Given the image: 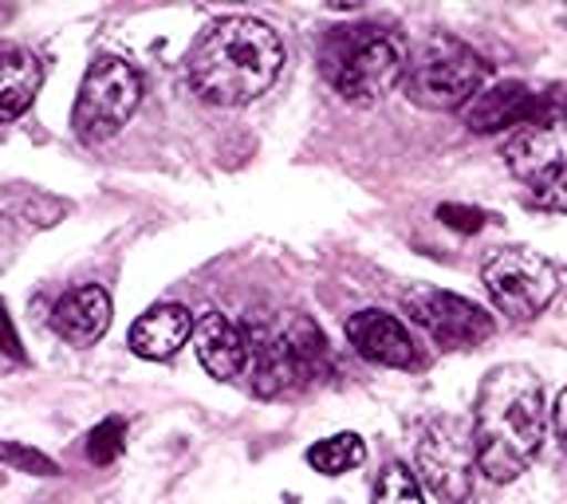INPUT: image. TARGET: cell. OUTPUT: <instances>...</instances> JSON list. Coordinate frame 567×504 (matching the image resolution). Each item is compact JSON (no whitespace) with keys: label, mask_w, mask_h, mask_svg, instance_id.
I'll return each instance as SVG.
<instances>
[{"label":"cell","mask_w":567,"mask_h":504,"mask_svg":"<svg viewBox=\"0 0 567 504\" xmlns=\"http://www.w3.org/2000/svg\"><path fill=\"white\" fill-rule=\"evenodd\" d=\"M544 430H548V410H544L540 374L520 363L493 367L473 407L481 473L496 485L516 481L540 453Z\"/></svg>","instance_id":"6da1fadb"},{"label":"cell","mask_w":567,"mask_h":504,"mask_svg":"<svg viewBox=\"0 0 567 504\" xmlns=\"http://www.w3.org/2000/svg\"><path fill=\"white\" fill-rule=\"evenodd\" d=\"M194 91L213 106H245L260 99L284 71L280 35L252 17L217 20L186 60Z\"/></svg>","instance_id":"7a4b0ae2"},{"label":"cell","mask_w":567,"mask_h":504,"mask_svg":"<svg viewBox=\"0 0 567 504\" xmlns=\"http://www.w3.org/2000/svg\"><path fill=\"white\" fill-rule=\"evenodd\" d=\"M248 379L260 399L292 394L328 374V339L303 311H272L245 323Z\"/></svg>","instance_id":"3957f363"},{"label":"cell","mask_w":567,"mask_h":504,"mask_svg":"<svg viewBox=\"0 0 567 504\" xmlns=\"http://www.w3.org/2000/svg\"><path fill=\"white\" fill-rule=\"evenodd\" d=\"M402 48L382 28H347L323 48V75L351 103H374L402 80Z\"/></svg>","instance_id":"277c9868"},{"label":"cell","mask_w":567,"mask_h":504,"mask_svg":"<svg viewBox=\"0 0 567 504\" xmlns=\"http://www.w3.org/2000/svg\"><path fill=\"white\" fill-rule=\"evenodd\" d=\"M485 60L457 40H434L406 63V95L425 111H465L485 88Z\"/></svg>","instance_id":"5b68a950"},{"label":"cell","mask_w":567,"mask_h":504,"mask_svg":"<svg viewBox=\"0 0 567 504\" xmlns=\"http://www.w3.org/2000/svg\"><path fill=\"white\" fill-rule=\"evenodd\" d=\"M505 162L540 209L567 213V115H544L508 138Z\"/></svg>","instance_id":"8992f818"},{"label":"cell","mask_w":567,"mask_h":504,"mask_svg":"<svg viewBox=\"0 0 567 504\" xmlns=\"http://www.w3.org/2000/svg\"><path fill=\"white\" fill-rule=\"evenodd\" d=\"M473 470H481V461L470 418L442 414L425 425L417 442V477L430 493L450 504H465L473 493Z\"/></svg>","instance_id":"52a82bcc"},{"label":"cell","mask_w":567,"mask_h":504,"mask_svg":"<svg viewBox=\"0 0 567 504\" xmlns=\"http://www.w3.org/2000/svg\"><path fill=\"white\" fill-rule=\"evenodd\" d=\"M142 99V75L126 60L103 55L87 68L83 75L80 99H75V115L71 126L83 142L111 138L126 126V119L138 111Z\"/></svg>","instance_id":"ba28073f"},{"label":"cell","mask_w":567,"mask_h":504,"mask_svg":"<svg viewBox=\"0 0 567 504\" xmlns=\"http://www.w3.org/2000/svg\"><path fill=\"white\" fill-rule=\"evenodd\" d=\"M481 280H485V292L493 296L496 311H505L516 323L540 316L559 288L556 268L540 253H528V248H501V253H493L485 260V268H481Z\"/></svg>","instance_id":"9c48e42d"},{"label":"cell","mask_w":567,"mask_h":504,"mask_svg":"<svg viewBox=\"0 0 567 504\" xmlns=\"http://www.w3.org/2000/svg\"><path fill=\"white\" fill-rule=\"evenodd\" d=\"M406 311L414 323H422L430 331L442 351H461V347H477L493 336V319L465 296L442 292V288H410L406 292Z\"/></svg>","instance_id":"30bf717a"},{"label":"cell","mask_w":567,"mask_h":504,"mask_svg":"<svg viewBox=\"0 0 567 504\" xmlns=\"http://www.w3.org/2000/svg\"><path fill=\"white\" fill-rule=\"evenodd\" d=\"M347 339L374 367H390V371H414V367H422V351H417L414 336L390 311L379 308L354 311L347 319Z\"/></svg>","instance_id":"8fae6325"},{"label":"cell","mask_w":567,"mask_h":504,"mask_svg":"<svg viewBox=\"0 0 567 504\" xmlns=\"http://www.w3.org/2000/svg\"><path fill=\"white\" fill-rule=\"evenodd\" d=\"M544 119L540 95H532L524 83H501V88H488L465 106V126L477 134L505 131V126H528Z\"/></svg>","instance_id":"7c38bea8"},{"label":"cell","mask_w":567,"mask_h":504,"mask_svg":"<svg viewBox=\"0 0 567 504\" xmlns=\"http://www.w3.org/2000/svg\"><path fill=\"white\" fill-rule=\"evenodd\" d=\"M194 347H197V359L202 367L213 374V379H240L248 371V347H245V331L237 323L221 316V311H205L197 319V331H194Z\"/></svg>","instance_id":"4fadbf2b"},{"label":"cell","mask_w":567,"mask_h":504,"mask_svg":"<svg viewBox=\"0 0 567 504\" xmlns=\"http://www.w3.org/2000/svg\"><path fill=\"white\" fill-rule=\"evenodd\" d=\"M52 328L60 331L68 343H95V339L106 336L111 328V296L99 288V284H80L71 288L52 311Z\"/></svg>","instance_id":"5bb4252c"},{"label":"cell","mask_w":567,"mask_h":504,"mask_svg":"<svg viewBox=\"0 0 567 504\" xmlns=\"http://www.w3.org/2000/svg\"><path fill=\"white\" fill-rule=\"evenodd\" d=\"M197 331L194 316L182 304H162V308H151L146 316L131 328V351L138 359H169L186 347V339Z\"/></svg>","instance_id":"9a60e30c"},{"label":"cell","mask_w":567,"mask_h":504,"mask_svg":"<svg viewBox=\"0 0 567 504\" xmlns=\"http://www.w3.org/2000/svg\"><path fill=\"white\" fill-rule=\"evenodd\" d=\"M40 83H44V63L28 48H4V55H0V115L9 123L24 115Z\"/></svg>","instance_id":"2e32d148"},{"label":"cell","mask_w":567,"mask_h":504,"mask_svg":"<svg viewBox=\"0 0 567 504\" xmlns=\"http://www.w3.org/2000/svg\"><path fill=\"white\" fill-rule=\"evenodd\" d=\"M367 457V445L359 434H336V438H323L308 450V465L323 477H339V473L354 470V465H363Z\"/></svg>","instance_id":"e0dca14e"},{"label":"cell","mask_w":567,"mask_h":504,"mask_svg":"<svg viewBox=\"0 0 567 504\" xmlns=\"http://www.w3.org/2000/svg\"><path fill=\"white\" fill-rule=\"evenodd\" d=\"M374 504H422V488L417 477L410 473V465L402 461H390L386 470L374 481Z\"/></svg>","instance_id":"ac0fdd59"},{"label":"cell","mask_w":567,"mask_h":504,"mask_svg":"<svg viewBox=\"0 0 567 504\" xmlns=\"http://www.w3.org/2000/svg\"><path fill=\"white\" fill-rule=\"evenodd\" d=\"M123 450H126L123 418H103V422L87 434V457L95 461V465H111V461L123 457Z\"/></svg>","instance_id":"d6986e66"},{"label":"cell","mask_w":567,"mask_h":504,"mask_svg":"<svg viewBox=\"0 0 567 504\" xmlns=\"http://www.w3.org/2000/svg\"><path fill=\"white\" fill-rule=\"evenodd\" d=\"M4 465L17 473H35V477H52L55 473V461L44 457L40 450H28L20 442H4Z\"/></svg>","instance_id":"ffe728a7"},{"label":"cell","mask_w":567,"mask_h":504,"mask_svg":"<svg viewBox=\"0 0 567 504\" xmlns=\"http://www.w3.org/2000/svg\"><path fill=\"white\" fill-rule=\"evenodd\" d=\"M437 222L450 225L453 233H481L488 217L481 209H470V205L445 202V205H437Z\"/></svg>","instance_id":"44dd1931"},{"label":"cell","mask_w":567,"mask_h":504,"mask_svg":"<svg viewBox=\"0 0 567 504\" xmlns=\"http://www.w3.org/2000/svg\"><path fill=\"white\" fill-rule=\"evenodd\" d=\"M551 425H556L559 450L567 453V387L559 390V399H556V410H551Z\"/></svg>","instance_id":"7402d4cb"},{"label":"cell","mask_w":567,"mask_h":504,"mask_svg":"<svg viewBox=\"0 0 567 504\" xmlns=\"http://www.w3.org/2000/svg\"><path fill=\"white\" fill-rule=\"evenodd\" d=\"M9 354L12 359H24V354H20V339H17V328H12V319H9Z\"/></svg>","instance_id":"603a6c76"}]
</instances>
